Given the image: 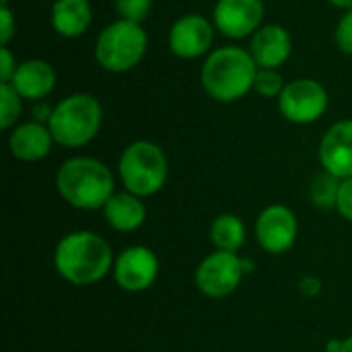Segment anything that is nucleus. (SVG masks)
<instances>
[{
    "mask_svg": "<svg viewBox=\"0 0 352 352\" xmlns=\"http://www.w3.org/2000/svg\"><path fill=\"white\" fill-rule=\"evenodd\" d=\"M113 252L95 231L66 233L54 250L56 272L74 287H91L113 272Z\"/></svg>",
    "mask_w": 352,
    "mask_h": 352,
    "instance_id": "1",
    "label": "nucleus"
},
{
    "mask_svg": "<svg viewBox=\"0 0 352 352\" xmlns=\"http://www.w3.org/2000/svg\"><path fill=\"white\" fill-rule=\"evenodd\" d=\"M56 190L60 198L76 210H103L116 194V177L99 159L72 157L60 165Z\"/></svg>",
    "mask_w": 352,
    "mask_h": 352,
    "instance_id": "2",
    "label": "nucleus"
},
{
    "mask_svg": "<svg viewBox=\"0 0 352 352\" xmlns=\"http://www.w3.org/2000/svg\"><path fill=\"white\" fill-rule=\"evenodd\" d=\"M258 66L252 54L237 45L214 50L202 66L204 91L221 103L239 101L254 89Z\"/></svg>",
    "mask_w": 352,
    "mask_h": 352,
    "instance_id": "3",
    "label": "nucleus"
},
{
    "mask_svg": "<svg viewBox=\"0 0 352 352\" xmlns=\"http://www.w3.org/2000/svg\"><path fill=\"white\" fill-rule=\"evenodd\" d=\"M103 111L99 101L93 95L76 93L62 99L47 120V128L54 136V142L66 148H80L89 144L101 128Z\"/></svg>",
    "mask_w": 352,
    "mask_h": 352,
    "instance_id": "4",
    "label": "nucleus"
},
{
    "mask_svg": "<svg viewBox=\"0 0 352 352\" xmlns=\"http://www.w3.org/2000/svg\"><path fill=\"white\" fill-rule=\"evenodd\" d=\"M118 175L126 192L140 198L155 196L167 184V155L159 144L151 140H136L124 148L118 163Z\"/></svg>",
    "mask_w": 352,
    "mask_h": 352,
    "instance_id": "5",
    "label": "nucleus"
},
{
    "mask_svg": "<svg viewBox=\"0 0 352 352\" xmlns=\"http://www.w3.org/2000/svg\"><path fill=\"white\" fill-rule=\"evenodd\" d=\"M146 52V33L138 23L116 21L107 25L95 45V58L109 72H126L134 68Z\"/></svg>",
    "mask_w": 352,
    "mask_h": 352,
    "instance_id": "6",
    "label": "nucleus"
},
{
    "mask_svg": "<svg viewBox=\"0 0 352 352\" xmlns=\"http://www.w3.org/2000/svg\"><path fill=\"white\" fill-rule=\"evenodd\" d=\"M254 272V262L233 252L214 250L196 268L194 280L198 291L208 299H225L233 295L241 280Z\"/></svg>",
    "mask_w": 352,
    "mask_h": 352,
    "instance_id": "7",
    "label": "nucleus"
},
{
    "mask_svg": "<svg viewBox=\"0 0 352 352\" xmlns=\"http://www.w3.org/2000/svg\"><path fill=\"white\" fill-rule=\"evenodd\" d=\"M256 241L270 254L280 256L293 250L299 237V219L287 204H270L256 219Z\"/></svg>",
    "mask_w": 352,
    "mask_h": 352,
    "instance_id": "8",
    "label": "nucleus"
},
{
    "mask_svg": "<svg viewBox=\"0 0 352 352\" xmlns=\"http://www.w3.org/2000/svg\"><path fill=\"white\" fill-rule=\"evenodd\" d=\"M328 91L311 78H297L285 85L278 97L280 113L293 124H311L328 109Z\"/></svg>",
    "mask_w": 352,
    "mask_h": 352,
    "instance_id": "9",
    "label": "nucleus"
},
{
    "mask_svg": "<svg viewBox=\"0 0 352 352\" xmlns=\"http://www.w3.org/2000/svg\"><path fill=\"white\" fill-rule=\"evenodd\" d=\"M113 280L126 293L148 291L159 276V258L146 245H130L116 256Z\"/></svg>",
    "mask_w": 352,
    "mask_h": 352,
    "instance_id": "10",
    "label": "nucleus"
},
{
    "mask_svg": "<svg viewBox=\"0 0 352 352\" xmlns=\"http://www.w3.org/2000/svg\"><path fill=\"white\" fill-rule=\"evenodd\" d=\"M262 19V0H219L214 6V27L231 39H241L256 33Z\"/></svg>",
    "mask_w": 352,
    "mask_h": 352,
    "instance_id": "11",
    "label": "nucleus"
},
{
    "mask_svg": "<svg viewBox=\"0 0 352 352\" xmlns=\"http://www.w3.org/2000/svg\"><path fill=\"white\" fill-rule=\"evenodd\" d=\"M214 29L200 14H186L169 31V47L177 58L192 60L206 54L212 45Z\"/></svg>",
    "mask_w": 352,
    "mask_h": 352,
    "instance_id": "12",
    "label": "nucleus"
},
{
    "mask_svg": "<svg viewBox=\"0 0 352 352\" xmlns=\"http://www.w3.org/2000/svg\"><path fill=\"white\" fill-rule=\"evenodd\" d=\"M320 163L324 171L338 179L352 177V120L336 122L320 142Z\"/></svg>",
    "mask_w": 352,
    "mask_h": 352,
    "instance_id": "13",
    "label": "nucleus"
},
{
    "mask_svg": "<svg viewBox=\"0 0 352 352\" xmlns=\"http://www.w3.org/2000/svg\"><path fill=\"white\" fill-rule=\"evenodd\" d=\"M293 50L291 35L280 25H264L260 27L250 43V54L258 68H280Z\"/></svg>",
    "mask_w": 352,
    "mask_h": 352,
    "instance_id": "14",
    "label": "nucleus"
},
{
    "mask_svg": "<svg viewBox=\"0 0 352 352\" xmlns=\"http://www.w3.org/2000/svg\"><path fill=\"white\" fill-rule=\"evenodd\" d=\"M52 144H54V136L50 128L43 126L41 122L21 124L12 130L8 138L10 155L25 163H35L45 159L52 151Z\"/></svg>",
    "mask_w": 352,
    "mask_h": 352,
    "instance_id": "15",
    "label": "nucleus"
},
{
    "mask_svg": "<svg viewBox=\"0 0 352 352\" xmlns=\"http://www.w3.org/2000/svg\"><path fill=\"white\" fill-rule=\"evenodd\" d=\"M8 85H12L23 99L39 101L54 91L56 72L45 60H27L16 66V72Z\"/></svg>",
    "mask_w": 352,
    "mask_h": 352,
    "instance_id": "16",
    "label": "nucleus"
},
{
    "mask_svg": "<svg viewBox=\"0 0 352 352\" xmlns=\"http://www.w3.org/2000/svg\"><path fill=\"white\" fill-rule=\"evenodd\" d=\"M103 217L107 225L118 233H134L146 221V206L140 196L130 192H116L103 206Z\"/></svg>",
    "mask_w": 352,
    "mask_h": 352,
    "instance_id": "17",
    "label": "nucleus"
},
{
    "mask_svg": "<svg viewBox=\"0 0 352 352\" xmlns=\"http://www.w3.org/2000/svg\"><path fill=\"white\" fill-rule=\"evenodd\" d=\"M52 25L62 37H78L91 25V6L87 0H56Z\"/></svg>",
    "mask_w": 352,
    "mask_h": 352,
    "instance_id": "18",
    "label": "nucleus"
},
{
    "mask_svg": "<svg viewBox=\"0 0 352 352\" xmlns=\"http://www.w3.org/2000/svg\"><path fill=\"white\" fill-rule=\"evenodd\" d=\"M208 237L217 250L239 254V250L245 245L248 229H245V223L241 217L231 214V212H223L210 223Z\"/></svg>",
    "mask_w": 352,
    "mask_h": 352,
    "instance_id": "19",
    "label": "nucleus"
},
{
    "mask_svg": "<svg viewBox=\"0 0 352 352\" xmlns=\"http://www.w3.org/2000/svg\"><path fill=\"white\" fill-rule=\"evenodd\" d=\"M340 184L342 179H338L336 175L324 171L320 173L311 186H309V200L314 206L322 208V210H336V202H338V192H340Z\"/></svg>",
    "mask_w": 352,
    "mask_h": 352,
    "instance_id": "20",
    "label": "nucleus"
},
{
    "mask_svg": "<svg viewBox=\"0 0 352 352\" xmlns=\"http://www.w3.org/2000/svg\"><path fill=\"white\" fill-rule=\"evenodd\" d=\"M21 95L12 85H0V128L8 130L21 116Z\"/></svg>",
    "mask_w": 352,
    "mask_h": 352,
    "instance_id": "21",
    "label": "nucleus"
},
{
    "mask_svg": "<svg viewBox=\"0 0 352 352\" xmlns=\"http://www.w3.org/2000/svg\"><path fill=\"white\" fill-rule=\"evenodd\" d=\"M285 89L283 74L272 68H258L256 80H254V91H258L262 97H280Z\"/></svg>",
    "mask_w": 352,
    "mask_h": 352,
    "instance_id": "22",
    "label": "nucleus"
},
{
    "mask_svg": "<svg viewBox=\"0 0 352 352\" xmlns=\"http://www.w3.org/2000/svg\"><path fill=\"white\" fill-rule=\"evenodd\" d=\"M151 4H153L151 0H116V8L122 14V19L138 25L148 16Z\"/></svg>",
    "mask_w": 352,
    "mask_h": 352,
    "instance_id": "23",
    "label": "nucleus"
},
{
    "mask_svg": "<svg viewBox=\"0 0 352 352\" xmlns=\"http://www.w3.org/2000/svg\"><path fill=\"white\" fill-rule=\"evenodd\" d=\"M336 45L352 56V10H349L336 27Z\"/></svg>",
    "mask_w": 352,
    "mask_h": 352,
    "instance_id": "24",
    "label": "nucleus"
},
{
    "mask_svg": "<svg viewBox=\"0 0 352 352\" xmlns=\"http://www.w3.org/2000/svg\"><path fill=\"white\" fill-rule=\"evenodd\" d=\"M336 212L352 223V177L342 179L340 184V192H338V202H336Z\"/></svg>",
    "mask_w": 352,
    "mask_h": 352,
    "instance_id": "25",
    "label": "nucleus"
},
{
    "mask_svg": "<svg viewBox=\"0 0 352 352\" xmlns=\"http://www.w3.org/2000/svg\"><path fill=\"white\" fill-rule=\"evenodd\" d=\"M14 72H16V64L12 60V54L8 52L6 45H2L0 47V78H2V85H8L12 80Z\"/></svg>",
    "mask_w": 352,
    "mask_h": 352,
    "instance_id": "26",
    "label": "nucleus"
},
{
    "mask_svg": "<svg viewBox=\"0 0 352 352\" xmlns=\"http://www.w3.org/2000/svg\"><path fill=\"white\" fill-rule=\"evenodd\" d=\"M297 289H299V293H301L303 297H307V299H316V297L322 293L324 285H322V280H320L318 276L307 274V276H303V278L299 280Z\"/></svg>",
    "mask_w": 352,
    "mask_h": 352,
    "instance_id": "27",
    "label": "nucleus"
},
{
    "mask_svg": "<svg viewBox=\"0 0 352 352\" xmlns=\"http://www.w3.org/2000/svg\"><path fill=\"white\" fill-rule=\"evenodd\" d=\"M0 23H2V27H0V43L6 45L8 39L14 33V19H12V12L8 10V6H0Z\"/></svg>",
    "mask_w": 352,
    "mask_h": 352,
    "instance_id": "28",
    "label": "nucleus"
},
{
    "mask_svg": "<svg viewBox=\"0 0 352 352\" xmlns=\"http://www.w3.org/2000/svg\"><path fill=\"white\" fill-rule=\"evenodd\" d=\"M342 342H344V340H338V338L330 340V342L326 344V352H342Z\"/></svg>",
    "mask_w": 352,
    "mask_h": 352,
    "instance_id": "29",
    "label": "nucleus"
},
{
    "mask_svg": "<svg viewBox=\"0 0 352 352\" xmlns=\"http://www.w3.org/2000/svg\"><path fill=\"white\" fill-rule=\"evenodd\" d=\"M334 6L338 8H346V10H352V0H330Z\"/></svg>",
    "mask_w": 352,
    "mask_h": 352,
    "instance_id": "30",
    "label": "nucleus"
},
{
    "mask_svg": "<svg viewBox=\"0 0 352 352\" xmlns=\"http://www.w3.org/2000/svg\"><path fill=\"white\" fill-rule=\"evenodd\" d=\"M342 352H352V334L344 338V342H342Z\"/></svg>",
    "mask_w": 352,
    "mask_h": 352,
    "instance_id": "31",
    "label": "nucleus"
}]
</instances>
